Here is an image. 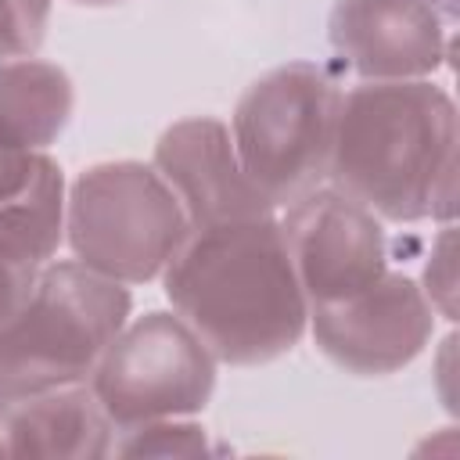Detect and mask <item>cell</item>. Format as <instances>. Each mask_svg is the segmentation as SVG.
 <instances>
[{
	"instance_id": "cell-9",
	"label": "cell",
	"mask_w": 460,
	"mask_h": 460,
	"mask_svg": "<svg viewBox=\"0 0 460 460\" xmlns=\"http://www.w3.org/2000/svg\"><path fill=\"white\" fill-rule=\"evenodd\" d=\"M151 165L176 194L190 230H208L277 212L244 172L230 126L216 115L172 122L158 137Z\"/></svg>"
},
{
	"instance_id": "cell-12",
	"label": "cell",
	"mask_w": 460,
	"mask_h": 460,
	"mask_svg": "<svg viewBox=\"0 0 460 460\" xmlns=\"http://www.w3.org/2000/svg\"><path fill=\"white\" fill-rule=\"evenodd\" d=\"M75 108L72 79L43 58L0 61V151H47Z\"/></svg>"
},
{
	"instance_id": "cell-15",
	"label": "cell",
	"mask_w": 460,
	"mask_h": 460,
	"mask_svg": "<svg viewBox=\"0 0 460 460\" xmlns=\"http://www.w3.org/2000/svg\"><path fill=\"white\" fill-rule=\"evenodd\" d=\"M453 244H456L453 223H442V230L431 241V252H428V262H424V277H420V291L431 302L435 316H442L449 323L456 320V259H453Z\"/></svg>"
},
{
	"instance_id": "cell-10",
	"label": "cell",
	"mask_w": 460,
	"mask_h": 460,
	"mask_svg": "<svg viewBox=\"0 0 460 460\" xmlns=\"http://www.w3.org/2000/svg\"><path fill=\"white\" fill-rule=\"evenodd\" d=\"M334 54L359 79H428L446 58V29L431 0H334Z\"/></svg>"
},
{
	"instance_id": "cell-1",
	"label": "cell",
	"mask_w": 460,
	"mask_h": 460,
	"mask_svg": "<svg viewBox=\"0 0 460 460\" xmlns=\"http://www.w3.org/2000/svg\"><path fill=\"white\" fill-rule=\"evenodd\" d=\"M327 183L388 223L456 212V104L431 79L345 90L334 115Z\"/></svg>"
},
{
	"instance_id": "cell-14",
	"label": "cell",
	"mask_w": 460,
	"mask_h": 460,
	"mask_svg": "<svg viewBox=\"0 0 460 460\" xmlns=\"http://www.w3.org/2000/svg\"><path fill=\"white\" fill-rule=\"evenodd\" d=\"M50 0H0V61L36 58L47 40Z\"/></svg>"
},
{
	"instance_id": "cell-8",
	"label": "cell",
	"mask_w": 460,
	"mask_h": 460,
	"mask_svg": "<svg viewBox=\"0 0 460 460\" xmlns=\"http://www.w3.org/2000/svg\"><path fill=\"white\" fill-rule=\"evenodd\" d=\"M277 223L309 305L349 298L388 270V237L381 219L331 183H320L284 205Z\"/></svg>"
},
{
	"instance_id": "cell-3",
	"label": "cell",
	"mask_w": 460,
	"mask_h": 460,
	"mask_svg": "<svg viewBox=\"0 0 460 460\" xmlns=\"http://www.w3.org/2000/svg\"><path fill=\"white\" fill-rule=\"evenodd\" d=\"M129 309L126 284L75 259L43 262L22 305L0 323V395L86 385Z\"/></svg>"
},
{
	"instance_id": "cell-18",
	"label": "cell",
	"mask_w": 460,
	"mask_h": 460,
	"mask_svg": "<svg viewBox=\"0 0 460 460\" xmlns=\"http://www.w3.org/2000/svg\"><path fill=\"white\" fill-rule=\"evenodd\" d=\"M79 7H111V4H122V0H72Z\"/></svg>"
},
{
	"instance_id": "cell-2",
	"label": "cell",
	"mask_w": 460,
	"mask_h": 460,
	"mask_svg": "<svg viewBox=\"0 0 460 460\" xmlns=\"http://www.w3.org/2000/svg\"><path fill=\"white\" fill-rule=\"evenodd\" d=\"M162 291L226 367H259L291 352L309 323L277 216L190 230L162 270Z\"/></svg>"
},
{
	"instance_id": "cell-5",
	"label": "cell",
	"mask_w": 460,
	"mask_h": 460,
	"mask_svg": "<svg viewBox=\"0 0 460 460\" xmlns=\"http://www.w3.org/2000/svg\"><path fill=\"white\" fill-rule=\"evenodd\" d=\"M341 90L316 61H288L262 72L234 104L230 137L252 183L273 208L327 183Z\"/></svg>"
},
{
	"instance_id": "cell-16",
	"label": "cell",
	"mask_w": 460,
	"mask_h": 460,
	"mask_svg": "<svg viewBox=\"0 0 460 460\" xmlns=\"http://www.w3.org/2000/svg\"><path fill=\"white\" fill-rule=\"evenodd\" d=\"M54 169L58 162L47 151H0V208L25 198Z\"/></svg>"
},
{
	"instance_id": "cell-4",
	"label": "cell",
	"mask_w": 460,
	"mask_h": 460,
	"mask_svg": "<svg viewBox=\"0 0 460 460\" xmlns=\"http://www.w3.org/2000/svg\"><path fill=\"white\" fill-rule=\"evenodd\" d=\"M187 234L169 183L133 158L86 165L65 194V241L75 262L126 288L162 277Z\"/></svg>"
},
{
	"instance_id": "cell-11",
	"label": "cell",
	"mask_w": 460,
	"mask_h": 460,
	"mask_svg": "<svg viewBox=\"0 0 460 460\" xmlns=\"http://www.w3.org/2000/svg\"><path fill=\"white\" fill-rule=\"evenodd\" d=\"M111 442L115 428L90 385L0 395V456L97 460L111 453Z\"/></svg>"
},
{
	"instance_id": "cell-6",
	"label": "cell",
	"mask_w": 460,
	"mask_h": 460,
	"mask_svg": "<svg viewBox=\"0 0 460 460\" xmlns=\"http://www.w3.org/2000/svg\"><path fill=\"white\" fill-rule=\"evenodd\" d=\"M86 385L119 435L147 420L201 413L216 388V356L176 313L147 309L122 323Z\"/></svg>"
},
{
	"instance_id": "cell-7",
	"label": "cell",
	"mask_w": 460,
	"mask_h": 460,
	"mask_svg": "<svg viewBox=\"0 0 460 460\" xmlns=\"http://www.w3.org/2000/svg\"><path fill=\"white\" fill-rule=\"evenodd\" d=\"M305 327L334 367L359 377H385L424 352L435 331V309L413 277L385 270L349 298L309 305Z\"/></svg>"
},
{
	"instance_id": "cell-17",
	"label": "cell",
	"mask_w": 460,
	"mask_h": 460,
	"mask_svg": "<svg viewBox=\"0 0 460 460\" xmlns=\"http://www.w3.org/2000/svg\"><path fill=\"white\" fill-rule=\"evenodd\" d=\"M40 273V262L25 259L22 252L0 244V323L22 305V298L29 295L32 280Z\"/></svg>"
},
{
	"instance_id": "cell-13",
	"label": "cell",
	"mask_w": 460,
	"mask_h": 460,
	"mask_svg": "<svg viewBox=\"0 0 460 460\" xmlns=\"http://www.w3.org/2000/svg\"><path fill=\"white\" fill-rule=\"evenodd\" d=\"M119 456H201L208 453V431L190 417L147 420L129 431H119L111 442Z\"/></svg>"
}]
</instances>
